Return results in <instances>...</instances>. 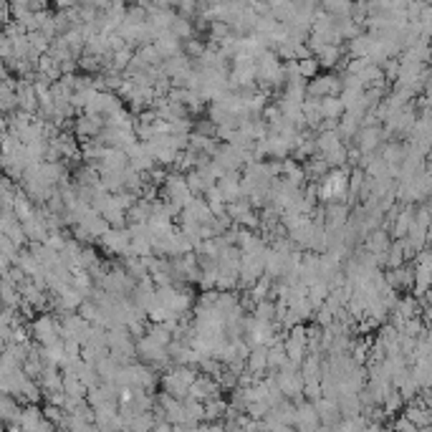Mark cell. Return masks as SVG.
Masks as SVG:
<instances>
[{
  "mask_svg": "<svg viewBox=\"0 0 432 432\" xmlns=\"http://www.w3.org/2000/svg\"><path fill=\"white\" fill-rule=\"evenodd\" d=\"M195 379H197V367H192V364H172L162 374L159 387H162V392L172 394L177 400H187Z\"/></svg>",
  "mask_w": 432,
  "mask_h": 432,
  "instance_id": "7a4b0ae2",
  "label": "cell"
},
{
  "mask_svg": "<svg viewBox=\"0 0 432 432\" xmlns=\"http://www.w3.org/2000/svg\"><path fill=\"white\" fill-rule=\"evenodd\" d=\"M319 69H321V63H319L316 56H308V58H301L299 61V73L308 81L314 79V76H319Z\"/></svg>",
  "mask_w": 432,
  "mask_h": 432,
  "instance_id": "5bb4252c",
  "label": "cell"
},
{
  "mask_svg": "<svg viewBox=\"0 0 432 432\" xmlns=\"http://www.w3.org/2000/svg\"><path fill=\"white\" fill-rule=\"evenodd\" d=\"M356 147L364 152V155H372V152L382 150V144H385L387 134H385V126L382 124H370V126H362L359 132H356Z\"/></svg>",
  "mask_w": 432,
  "mask_h": 432,
  "instance_id": "8992f818",
  "label": "cell"
},
{
  "mask_svg": "<svg viewBox=\"0 0 432 432\" xmlns=\"http://www.w3.org/2000/svg\"><path fill=\"white\" fill-rule=\"evenodd\" d=\"M253 316L255 319H266V321H275V299H263L253 306Z\"/></svg>",
  "mask_w": 432,
  "mask_h": 432,
  "instance_id": "4fadbf2b",
  "label": "cell"
},
{
  "mask_svg": "<svg viewBox=\"0 0 432 432\" xmlns=\"http://www.w3.org/2000/svg\"><path fill=\"white\" fill-rule=\"evenodd\" d=\"M354 167H334L326 172L323 180L316 182V192H319V203H346L349 197V180H352Z\"/></svg>",
  "mask_w": 432,
  "mask_h": 432,
  "instance_id": "6da1fadb",
  "label": "cell"
},
{
  "mask_svg": "<svg viewBox=\"0 0 432 432\" xmlns=\"http://www.w3.org/2000/svg\"><path fill=\"white\" fill-rule=\"evenodd\" d=\"M344 102L341 96H323L321 99V114L323 119H341L344 117Z\"/></svg>",
  "mask_w": 432,
  "mask_h": 432,
  "instance_id": "7c38bea8",
  "label": "cell"
},
{
  "mask_svg": "<svg viewBox=\"0 0 432 432\" xmlns=\"http://www.w3.org/2000/svg\"><path fill=\"white\" fill-rule=\"evenodd\" d=\"M392 243H394V238H392V233L385 228V225L374 228L370 236L364 238V248H367L370 253H374L382 266H385V255H387V251L392 248Z\"/></svg>",
  "mask_w": 432,
  "mask_h": 432,
  "instance_id": "52a82bcc",
  "label": "cell"
},
{
  "mask_svg": "<svg viewBox=\"0 0 432 432\" xmlns=\"http://www.w3.org/2000/svg\"><path fill=\"white\" fill-rule=\"evenodd\" d=\"M248 370H251L258 379L266 377V372L271 370V364H268V346L266 344H258V346H253V349H251V354H248Z\"/></svg>",
  "mask_w": 432,
  "mask_h": 432,
  "instance_id": "8fae6325",
  "label": "cell"
},
{
  "mask_svg": "<svg viewBox=\"0 0 432 432\" xmlns=\"http://www.w3.org/2000/svg\"><path fill=\"white\" fill-rule=\"evenodd\" d=\"M306 91L308 96H316V99H323V96H341V91H344V79H339L334 73L314 76V79L308 81Z\"/></svg>",
  "mask_w": 432,
  "mask_h": 432,
  "instance_id": "5b68a950",
  "label": "cell"
},
{
  "mask_svg": "<svg viewBox=\"0 0 432 432\" xmlns=\"http://www.w3.org/2000/svg\"><path fill=\"white\" fill-rule=\"evenodd\" d=\"M321 424V417H319V409H316V402L301 397L296 400V420H293V427H301V430H314Z\"/></svg>",
  "mask_w": 432,
  "mask_h": 432,
  "instance_id": "ba28073f",
  "label": "cell"
},
{
  "mask_svg": "<svg viewBox=\"0 0 432 432\" xmlns=\"http://www.w3.org/2000/svg\"><path fill=\"white\" fill-rule=\"evenodd\" d=\"M99 243L111 255H124L126 258L132 253V230H129V225L126 228H109L99 238Z\"/></svg>",
  "mask_w": 432,
  "mask_h": 432,
  "instance_id": "277c9868",
  "label": "cell"
},
{
  "mask_svg": "<svg viewBox=\"0 0 432 432\" xmlns=\"http://www.w3.org/2000/svg\"><path fill=\"white\" fill-rule=\"evenodd\" d=\"M223 387L218 382V377H212V374H197L195 385L190 389V397H195V400H203V402H210L215 397H220Z\"/></svg>",
  "mask_w": 432,
  "mask_h": 432,
  "instance_id": "9c48e42d",
  "label": "cell"
},
{
  "mask_svg": "<svg viewBox=\"0 0 432 432\" xmlns=\"http://www.w3.org/2000/svg\"><path fill=\"white\" fill-rule=\"evenodd\" d=\"M31 339L36 341V344H41V346L54 344V341L63 339L61 337V321H58L54 314L36 316V319H33V323H31Z\"/></svg>",
  "mask_w": 432,
  "mask_h": 432,
  "instance_id": "3957f363",
  "label": "cell"
},
{
  "mask_svg": "<svg viewBox=\"0 0 432 432\" xmlns=\"http://www.w3.org/2000/svg\"><path fill=\"white\" fill-rule=\"evenodd\" d=\"M424 159H427V165H432V147H430V152H427V157Z\"/></svg>",
  "mask_w": 432,
  "mask_h": 432,
  "instance_id": "2e32d148",
  "label": "cell"
},
{
  "mask_svg": "<svg viewBox=\"0 0 432 432\" xmlns=\"http://www.w3.org/2000/svg\"><path fill=\"white\" fill-rule=\"evenodd\" d=\"M394 427H397V430H420V427H417V424L412 422V420H409L405 412H402V417L397 420V422H394Z\"/></svg>",
  "mask_w": 432,
  "mask_h": 432,
  "instance_id": "9a60e30c",
  "label": "cell"
},
{
  "mask_svg": "<svg viewBox=\"0 0 432 432\" xmlns=\"http://www.w3.org/2000/svg\"><path fill=\"white\" fill-rule=\"evenodd\" d=\"M412 225H415V207H412V203H405V207H400L392 218V238L394 240L407 238Z\"/></svg>",
  "mask_w": 432,
  "mask_h": 432,
  "instance_id": "30bf717a",
  "label": "cell"
}]
</instances>
